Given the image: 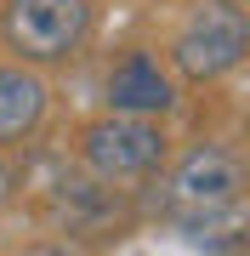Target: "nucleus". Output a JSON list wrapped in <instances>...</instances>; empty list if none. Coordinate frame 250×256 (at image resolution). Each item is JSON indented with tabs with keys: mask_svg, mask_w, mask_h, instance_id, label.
I'll use <instances>...</instances> for the list:
<instances>
[{
	"mask_svg": "<svg viewBox=\"0 0 250 256\" xmlns=\"http://www.w3.org/2000/svg\"><path fill=\"white\" fill-rule=\"evenodd\" d=\"M239 200H245V165L222 142L188 148L165 176V205L194 245H205L216 222H239Z\"/></svg>",
	"mask_w": 250,
	"mask_h": 256,
	"instance_id": "f257e3e1",
	"label": "nucleus"
},
{
	"mask_svg": "<svg viewBox=\"0 0 250 256\" xmlns=\"http://www.w3.org/2000/svg\"><path fill=\"white\" fill-rule=\"evenodd\" d=\"M250 52V18L239 0H199L194 12L182 18V28H176L171 40V63L182 80H222L228 68H239Z\"/></svg>",
	"mask_w": 250,
	"mask_h": 256,
	"instance_id": "f03ea898",
	"label": "nucleus"
},
{
	"mask_svg": "<svg viewBox=\"0 0 250 256\" xmlns=\"http://www.w3.org/2000/svg\"><path fill=\"white\" fill-rule=\"evenodd\" d=\"M80 160L91 165L97 182H148L165 165V131L148 114H114L91 120L80 131Z\"/></svg>",
	"mask_w": 250,
	"mask_h": 256,
	"instance_id": "7ed1b4c3",
	"label": "nucleus"
},
{
	"mask_svg": "<svg viewBox=\"0 0 250 256\" xmlns=\"http://www.w3.org/2000/svg\"><path fill=\"white\" fill-rule=\"evenodd\" d=\"M91 34V0H6L0 40L23 63H63Z\"/></svg>",
	"mask_w": 250,
	"mask_h": 256,
	"instance_id": "20e7f679",
	"label": "nucleus"
},
{
	"mask_svg": "<svg viewBox=\"0 0 250 256\" xmlns=\"http://www.w3.org/2000/svg\"><path fill=\"white\" fill-rule=\"evenodd\" d=\"M102 97H108V108L114 114H165L171 102H176V86H171V74L154 63L148 52H125L120 63L108 68V80H102Z\"/></svg>",
	"mask_w": 250,
	"mask_h": 256,
	"instance_id": "39448f33",
	"label": "nucleus"
},
{
	"mask_svg": "<svg viewBox=\"0 0 250 256\" xmlns=\"http://www.w3.org/2000/svg\"><path fill=\"white\" fill-rule=\"evenodd\" d=\"M40 120H46V80L28 68H0V142L34 137Z\"/></svg>",
	"mask_w": 250,
	"mask_h": 256,
	"instance_id": "423d86ee",
	"label": "nucleus"
},
{
	"mask_svg": "<svg viewBox=\"0 0 250 256\" xmlns=\"http://www.w3.org/2000/svg\"><path fill=\"white\" fill-rule=\"evenodd\" d=\"M6 200H11V171L0 165V205H6Z\"/></svg>",
	"mask_w": 250,
	"mask_h": 256,
	"instance_id": "0eeeda50",
	"label": "nucleus"
}]
</instances>
